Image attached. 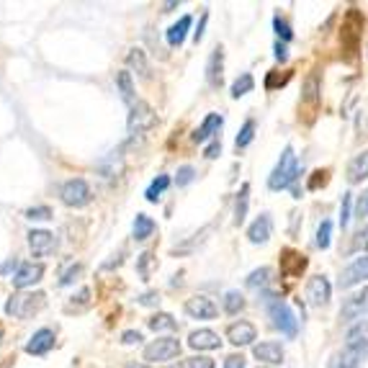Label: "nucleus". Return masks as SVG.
<instances>
[{"label": "nucleus", "mask_w": 368, "mask_h": 368, "mask_svg": "<svg viewBox=\"0 0 368 368\" xmlns=\"http://www.w3.org/2000/svg\"><path fill=\"white\" fill-rule=\"evenodd\" d=\"M263 306H265V312H268V317H270V324H273L281 335H286V338H297L299 319L294 317L291 306H288L279 294L263 291Z\"/></svg>", "instance_id": "1"}, {"label": "nucleus", "mask_w": 368, "mask_h": 368, "mask_svg": "<svg viewBox=\"0 0 368 368\" xmlns=\"http://www.w3.org/2000/svg\"><path fill=\"white\" fill-rule=\"evenodd\" d=\"M301 175V165H299V157L294 155V147H286L283 155H281L279 165L273 168L268 178V189L270 191H281V189H291L294 183Z\"/></svg>", "instance_id": "2"}, {"label": "nucleus", "mask_w": 368, "mask_h": 368, "mask_svg": "<svg viewBox=\"0 0 368 368\" xmlns=\"http://www.w3.org/2000/svg\"><path fill=\"white\" fill-rule=\"evenodd\" d=\"M157 124V114L147 100H137L134 106L129 108V119H126V132L129 137H142L144 132L155 129Z\"/></svg>", "instance_id": "3"}, {"label": "nucleus", "mask_w": 368, "mask_h": 368, "mask_svg": "<svg viewBox=\"0 0 368 368\" xmlns=\"http://www.w3.org/2000/svg\"><path fill=\"white\" fill-rule=\"evenodd\" d=\"M44 294L34 291V294H13L6 304V315L16 317V319H28L31 315H36L42 306H44Z\"/></svg>", "instance_id": "4"}, {"label": "nucleus", "mask_w": 368, "mask_h": 368, "mask_svg": "<svg viewBox=\"0 0 368 368\" xmlns=\"http://www.w3.org/2000/svg\"><path fill=\"white\" fill-rule=\"evenodd\" d=\"M60 198H62L64 207L82 209V207H88L90 204L93 191H90V186L82 178H70V180H64L62 183V189H60Z\"/></svg>", "instance_id": "5"}, {"label": "nucleus", "mask_w": 368, "mask_h": 368, "mask_svg": "<svg viewBox=\"0 0 368 368\" xmlns=\"http://www.w3.org/2000/svg\"><path fill=\"white\" fill-rule=\"evenodd\" d=\"M366 358H368V340L366 338H360V340H348V345H345L342 353L338 356L335 368H360Z\"/></svg>", "instance_id": "6"}, {"label": "nucleus", "mask_w": 368, "mask_h": 368, "mask_svg": "<svg viewBox=\"0 0 368 368\" xmlns=\"http://www.w3.org/2000/svg\"><path fill=\"white\" fill-rule=\"evenodd\" d=\"M180 353V342L175 338H157L144 348V360H173Z\"/></svg>", "instance_id": "7"}, {"label": "nucleus", "mask_w": 368, "mask_h": 368, "mask_svg": "<svg viewBox=\"0 0 368 368\" xmlns=\"http://www.w3.org/2000/svg\"><path fill=\"white\" fill-rule=\"evenodd\" d=\"M363 315H368V286L360 288L358 294L348 297L340 306L342 322H353V319H358V317H363Z\"/></svg>", "instance_id": "8"}, {"label": "nucleus", "mask_w": 368, "mask_h": 368, "mask_svg": "<svg viewBox=\"0 0 368 368\" xmlns=\"http://www.w3.org/2000/svg\"><path fill=\"white\" fill-rule=\"evenodd\" d=\"M333 297V283L327 281V276H312L306 283V299L312 306H324Z\"/></svg>", "instance_id": "9"}, {"label": "nucleus", "mask_w": 368, "mask_h": 368, "mask_svg": "<svg viewBox=\"0 0 368 368\" xmlns=\"http://www.w3.org/2000/svg\"><path fill=\"white\" fill-rule=\"evenodd\" d=\"M186 315L193 317V319H214L219 315V306L214 304V299L196 294V297H191L186 301Z\"/></svg>", "instance_id": "10"}, {"label": "nucleus", "mask_w": 368, "mask_h": 368, "mask_svg": "<svg viewBox=\"0 0 368 368\" xmlns=\"http://www.w3.org/2000/svg\"><path fill=\"white\" fill-rule=\"evenodd\" d=\"M28 247H31L36 258H46V255H52L57 250V237L52 232H46V229H31L28 232Z\"/></svg>", "instance_id": "11"}, {"label": "nucleus", "mask_w": 368, "mask_h": 368, "mask_svg": "<svg viewBox=\"0 0 368 368\" xmlns=\"http://www.w3.org/2000/svg\"><path fill=\"white\" fill-rule=\"evenodd\" d=\"M304 270H306V258L301 252L291 250V247H286V250L281 252V276L283 279H299Z\"/></svg>", "instance_id": "12"}, {"label": "nucleus", "mask_w": 368, "mask_h": 368, "mask_svg": "<svg viewBox=\"0 0 368 368\" xmlns=\"http://www.w3.org/2000/svg\"><path fill=\"white\" fill-rule=\"evenodd\" d=\"M255 338H258V330H255V324L252 322H245V319H240V322H234L227 327V340L232 342V345H237V348H245V345H252L255 342Z\"/></svg>", "instance_id": "13"}, {"label": "nucleus", "mask_w": 368, "mask_h": 368, "mask_svg": "<svg viewBox=\"0 0 368 368\" xmlns=\"http://www.w3.org/2000/svg\"><path fill=\"white\" fill-rule=\"evenodd\" d=\"M366 279H368V255H360V258H356L348 268L342 270L340 288H351V286H356V283H360V281H366Z\"/></svg>", "instance_id": "14"}, {"label": "nucleus", "mask_w": 368, "mask_h": 368, "mask_svg": "<svg viewBox=\"0 0 368 368\" xmlns=\"http://www.w3.org/2000/svg\"><path fill=\"white\" fill-rule=\"evenodd\" d=\"M44 276V265L42 263H21V268L16 270V276H13V286L16 288H28L39 283Z\"/></svg>", "instance_id": "15"}, {"label": "nucleus", "mask_w": 368, "mask_h": 368, "mask_svg": "<svg viewBox=\"0 0 368 368\" xmlns=\"http://www.w3.org/2000/svg\"><path fill=\"white\" fill-rule=\"evenodd\" d=\"M252 356L261 360V363H270V366H279V363H283V345L276 340H265L261 342V345H255L252 348Z\"/></svg>", "instance_id": "16"}, {"label": "nucleus", "mask_w": 368, "mask_h": 368, "mask_svg": "<svg viewBox=\"0 0 368 368\" xmlns=\"http://www.w3.org/2000/svg\"><path fill=\"white\" fill-rule=\"evenodd\" d=\"M270 234H273V219H270L268 211H263V214L250 225L247 237H250L252 245H265L270 240Z\"/></svg>", "instance_id": "17"}, {"label": "nucleus", "mask_w": 368, "mask_h": 368, "mask_svg": "<svg viewBox=\"0 0 368 368\" xmlns=\"http://www.w3.org/2000/svg\"><path fill=\"white\" fill-rule=\"evenodd\" d=\"M360 31H363V16H360L356 8H351L348 10V16H345V21H342V42H348V44L356 49V46H358Z\"/></svg>", "instance_id": "18"}, {"label": "nucleus", "mask_w": 368, "mask_h": 368, "mask_svg": "<svg viewBox=\"0 0 368 368\" xmlns=\"http://www.w3.org/2000/svg\"><path fill=\"white\" fill-rule=\"evenodd\" d=\"M222 80H225V52H222V46H216L207 62V82L211 88H219Z\"/></svg>", "instance_id": "19"}, {"label": "nucleus", "mask_w": 368, "mask_h": 368, "mask_svg": "<svg viewBox=\"0 0 368 368\" xmlns=\"http://www.w3.org/2000/svg\"><path fill=\"white\" fill-rule=\"evenodd\" d=\"M52 348H54V333L52 330H46V327L36 330V333L31 335V340L26 342L28 356H46Z\"/></svg>", "instance_id": "20"}, {"label": "nucleus", "mask_w": 368, "mask_h": 368, "mask_svg": "<svg viewBox=\"0 0 368 368\" xmlns=\"http://www.w3.org/2000/svg\"><path fill=\"white\" fill-rule=\"evenodd\" d=\"M121 170H124V150H121V147L114 150V152H108L106 157L98 162V173L103 178H119Z\"/></svg>", "instance_id": "21"}, {"label": "nucleus", "mask_w": 368, "mask_h": 368, "mask_svg": "<svg viewBox=\"0 0 368 368\" xmlns=\"http://www.w3.org/2000/svg\"><path fill=\"white\" fill-rule=\"evenodd\" d=\"M222 124H225V119L219 116V114H209L204 121H201V126H198L196 132L191 134V139L196 144L207 142V139H211L214 134H219V129H222Z\"/></svg>", "instance_id": "22"}, {"label": "nucleus", "mask_w": 368, "mask_h": 368, "mask_svg": "<svg viewBox=\"0 0 368 368\" xmlns=\"http://www.w3.org/2000/svg\"><path fill=\"white\" fill-rule=\"evenodd\" d=\"M189 345L193 351H216L222 340H219V335L211 333V330H193L189 335Z\"/></svg>", "instance_id": "23"}, {"label": "nucleus", "mask_w": 368, "mask_h": 368, "mask_svg": "<svg viewBox=\"0 0 368 368\" xmlns=\"http://www.w3.org/2000/svg\"><path fill=\"white\" fill-rule=\"evenodd\" d=\"M126 64H129V70H134L139 78H150V62H147V54H144V49H139V46H134V49H129V54H126Z\"/></svg>", "instance_id": "24"}, {"label": "nucleus", "mask_w": 368, "mask_h": 368, "mask_svg": "<svg viewBox=\"0 0 368 368\" xmlns=\"http://www.w3.org/2000/svg\"><path fill=\"white\" fill-rule=\"evenodd\" d=\"M366 178H368V150L356 155L351 160V165H348V180H351V183H360V180H366Z\"/></svg>", "instance_id": "25"}, {"label": "nucleus", "mask_w": 368, "mask_h": 368, "mask_svg": "<svg viewBox=\"0 0 368 368\" xmlns=\"http://www.w3.org/2000/svg\"><path fill=\"white\" fill-rule=\"evenodd\" d=\"M155 219H150L147 214H137L134 219V227H132V237H134L137 243H144L147 237H152L155 232Z\"/></svg>", "instance_id": "26"}, {"label": "nucleus", "mask_w": 368, "mask_h": 368, "mask_svg": "<svg viewBox=\"0 0 368 368\" xmlns=\"http://www.w3.org/2000/svg\"><path fill=\"white\" fill-rule=\"evenodd\" d=\"M191 28V16H180L178 24H173L170 28H168V44L170 46H180L183 42H186V34H189Z\"/></svg>", "instance_id": "27"}, {"label": "nucleus", "mask_w": 368, "mask_h": 368, "mask_svg": "<svg viewBox=\"0 0 368 368\" xmlns=\"http://www.w3.org/2000/svg\"><path fill=\"white\" fill-rule=\"evenodd\" d=\"M247 204H250V186L243 183V189L237 191V198H234V225L240 227L247 216Z\"/></svg>", "instance_id": "28"}, {"label": "nucleus", "mask_w": 368, "mask_h": 368, "mask_svg": "<svg viewBox=\"0 0 368 368\" xmlns=\"http://www.w3.org/2000/svg\"><path fill=\"white\" fill-rule=\"evenodd\" d=\"M116 88H119V93H121V98L134 106V82H132V72L129 70L116 72Z\"/></svg>", "instance_id": "29"}, {"label": "nucleus", "mask_w": 368, "mask_h": 368, "mask_svg": "<svg viewBox=\"0 0 368 368\" xmlns=\"http://www.w3.org/2000/svg\"><path fill=\"white\" fill-rule=\"evenodd\" d=\"M168 186H170V178H168V175H157V178L150 183V189L144 191V198H147L150 204H157L162 193L168 191Z\"/></svg>", "instance_id": "30"}, {"label": "nucleus", "mask_w": 368, "mask_h": 368, "mask_svg": "<svg viewBox=\"0 0 368 368\" xmlns=\"http://www.w3.org/2000/svg\"><path fill=\"white\" fill-rule=\"evenodd\" d=\"M270 281H273V270L263 265V268L252 270L250 276H247V286H250V288H263V291H265Z\"/></svg>", "instance_id": "31"}, {"label": "nucleus", "mask_w": 368, "mask_h": 368, "mask_svg": "<svg viewBox=\"0 0 368 368\" xmlns=\"http://www.w3.org/2000/svg\"><path fill=\"white\" fill-rule=\"evenodd\" d=\"M222 304H225L227 315L234 317V315H240V312L245 309V297L240 294V291H227L225 301H222Z\"/></svg>", "instance_id": "32"}, {"label": "nucleus", "mask_w": 368, "mask_h": 368, "mask_svg": "<svg viewBox=\"0 0 368 368\" xmlns=\"http://www.w3.org/2000/svg\"><path fill=\"white\" fill-rule=\"evenodd\" d=\"M252 88H255V78H252L250 72H243V75L232 82V98H243V96H247Z\"/></svg>", "instance_id": "33"}, {"label": "nucleus", "mask_w": 368, "mask_h": 368, "mask_svg": "<svg viewBox=\"0 0 368 368\" xmlns=\"http://www.w3.org/2000/svg\"><path fill=\"white\" fill-rule=\"evenodd\" d=\"M147 324H150V330H155V333H162V330H175V327H178V322H175L170 315H165V312L152 315L150 319H147Z\"/></svg>", "instance_id": "34"}, {"label": "nucleus", "mask_w": 368, "mask_h": 368, "mask_svg": "<svg viewBox=\"0 0 368 368\" xmlns=\"http://www.w3.org/2000/svg\"><path fill=\"white\" fill-rule=\"evenodd\" d=\"M252 139H255V119H247L243 124V129H240L237 139H234V147H237V150H245Z\"/></svg>", "instance_id": "35"}, {"label": "nucleus", "mask_w": 368, "mask_h": 368, "mask_svg": "<svg viewBox=\"0 0 368 368\" xmlns=\"http://www.w3.org/2000/svg\"><path fill=\"white\" fill-rule=\"evenodd\" d=\"M301 98H304L306 103H317V100H319V75H317V72H312V75L306 78L304 96H301Z\"/></svg>", "instance_id": "36"}, {"label": "nucleus", "mask_w": 368, "mask_h": 368, "mask_svg": "<svg viewBox=\"0 0 368 368\" xmlns=\"http://www.w3.org/2000/svg\"><path fill=\"white\" fill-rule=\"evenodd\" d=\"M330 240H333V222H327V219H324L322 225L317 227L315 245L319 247V250H327V247H330Z\"/></svg>", "instance_id": "37"}, {"label": "nucleus", "mask_w": 368, "mask_h": 368, "mask_svg": "<svg viewBox=\"0 0 368 368\" xmlns=\"http://www.w3.org/2000/svg\"><path fill=\"white\" fill-rule=\"evenodd\" d=\"M351 209H353V193H342L340 201V227L345 229L348 222H351Z\"/></svg>", "instance_id": "38"}, {"label": "nucleus", "mask_w": 368, "mask_h": 368, "mask_svg": "<svg viewBox=\"0 0 368 368\" xmlns=\"http://www.w3.org/2000/svg\"><path fill=\"white\" fill-rule=\"evenodd\" d=\"M360 250H368V225L363 229L353 234V243H351V252H360Z\"/></svg>", "instance_id": "39"}, {"label": "nucleus", "mask_w": 368, "mask_h": 368, "mask_svg": "<svg viewBox=\"0 0 368 368\" xmlns=\"http://www.w3.org/2000/svg\"><path fill=\"white\" fill-rule=\"evenodd\" d=\"M26 219H31V222H49V219H52V209L49 207L26 209Z\"/></svg>", "instance_id": "40"}, {"label": "nucleus", "mask_w": 368, "mask_h": 368, "mask_svg": "<svg viewBox=\"0 0 368 368\" xmlns=\"http://www.w3.org/2000/svg\"><path fill=\"white\" fill-rule=\"evenodd\" d=\"M273 28H276V34H279V39H283V42H291L294 39V31L288 28V24L283 21L281 16L273 18Z\"/></svg>", "instance_id": "41"}, {"label": "nucleus", "mask_w": 368, "mask_h": 368, "mask_svg": "<svg viewBox=\"0 0 368 368\" xmlns=\"http://www.w3.org/2000/svg\"><path fill=\"white\" fill-rule=\"evenodd\" d=\"M150 263H152V252H142L139 261H137V270H139V276L144 281L150 279Z\"/></svg>", "instance_id": "42"}, {"label": "nucleus", "mask_w": 368, "mask_h": 368, "mask_svg": "<svg viewBox=\"0 0 368 368\" xmlns=\"http://www.w3.org/2000/svg\"><path fill=\"white\" fill-rule=\"evenodd\" d=\"M193 178H196V170H193L191 165H183V168H178V178H175V183H178V186H189Z\"/></svg>", "instance_id": "43"}, {"label": "nucleus", "mask_w": 368, "mask_h": 368, "mask_svg": "<svg viewBox=\"0 0 368 368\" xmlns=\"http://www.w3.org/2000/svg\"><path fill=\"white\" fill-rule=\"evenodd\" d=\"M189 368H216L214 358H209V356H193V358H189V363H186Z\"/></svg>", "instance_id": "44"}, {"label": "nucleus", "mask_w": 368, "mask_h": 368, "mask_svg": "<svg viewBox=\"0 0 368 368\" xmlns=\"http://www.w3.org/2000/svg\"><path fill=\"white\" fill-rule=\"evenodd\" d=\"M356 216H358V219H366L368 216V189L363 191L358 196V201H356Z\"/></svg>", "instance_id": "45"}, {"label": "nucleus", "mask_w": 368, "mask_h": 368, "mask_svg": "<svg viewBox=\"0 0 368 368\" xmlns=\"http://www.w3.org/2000/svg\"><path fill=\"white\" fill-rule=\"evenodd\" d=\"M209 232H211V227H204V229H201V232L196 234L198 243H201V240H204V234H209ZM193 247H196V240H193V243H186V245H183V247H175V250H173V252H175V255H178V252H191V250H193Z\"/></svg>", "instance_id": "46"}, {"label": "nucleus", "mask_w": 368, "mask_h": 368, "mask_svg": "<svg viewBox=\"0 0 368 368\" xmlns=\"http://www.w3.org/2000/svg\"><path fill=\"white\" fill-rule=\"evenodd\" d=\"M121 342H124V345H139V342H142V333H139V330H126V333L121 335Z\"/></svg>", "instance_id": "47"}, {"label": "nucleus", "mask_w": 368, "mask_h": 368, "mask_svg": "<svg viewBox=\"0 0 368 368\" xmlns=\"http://www.w3.org/2000/svg\"><path fill=\"white\" fill-rule=\"evenodd\" d=\"M315 178L309 180V191H317L319 186H324L327 183V170H317V173H312Z\"/></svg>", "instance_id": "48"}, {"label": "nucleus", "mask_w": 368, "mask_h": 368, "mask_svg": "<svg viewBox=\"0 0 368 368\" xmlns=\"http://www.w3.org/2000/svg\"><path fill=\"white\" fill-rule=\"evenodd\" d=\"M219 152H222V142H219V139H214V142H211L207 150H204V157H207V160H214V157H219Z\"/></svg>", "instance_id": "49"}, {"label": "nucleus", "mask_w": 368, "mask_h": 368, "mask_svg": "<svg viewBox=\"0 0 368 368\" xmlns=\"http://www.w3.org/2000/svg\"><path fill=\"white\" fill-rule=\"evenodd\" d=\"M80 270H82V265H72L70 270H64V273H62V279H60V283H62V286H67V283H72V281H75V276H78Z\"/></svg>", "instance_id": "50"}, {"label": "nucleus", "mask_w": 368, "mask_h": 368, "mask_svg": "<svg viewBox=\"0 0 368 368\" xmlns=\"http://www.w3.org/2000/svg\"><path fill=\"white\" fill-rule=\"evenodd\" d=\"M157 301H160V294H157V291H147V294L139 297V304L142 306H155Z\"/></svg>", "instance_id": "51"}, {"label": "nucleus", "mask_w": 368, "mask_h": 368, "mask_svg": "<svg viewBox=\"0 0 368 368\" xmlns=\"http://www.w3.org/2000/svg\"><path fill=\"white\" fill-rule=\"evenodd\" d=\"M225 368H245V358L243 356H227Z\"/></svg>", "instance_id": "52"}, {"label": "nucleus", "mask_w": 368, "mask_h": 368, "mask_svg": "<svg viewBox=\"0 0 368 368\" xmlns=\"http://www.w3.org/2000/svg\"><path fill=\"white\" fill-rule=\"evenodd\" d=\"M207 21H209V13H204V16H201V21H198V28L196 31H193V42H201V39H204V26H207Z\"/></svg>", "instance_id": "53"}, {"label": "nucleus", "mask_w": 368, "mask_h": 368, "mask_svg": "<svg viewBox=\"0 0 368 368\" xmlns=\"http://www.w3.org/2000/svg\"><path fill=\"white\" fill-rule=\"evenodd\" d=\"M273 49H276V60H279V62H286V60H288V49H286V44H281V42H276V46H273Z\"/></svg>", "instance_id": "54"}, {"label": "nucleus", "mask_w": 368, "mask_h": 368, "mask_svg": "<svg viewBox=\"0 0 368 368\" xmlns=\"http://www.w3.org/2000/svg\"><path fill=\"white\" fill-rule=\"evenodd\" d=\"M13 268L18 270V268H21V263H18V261H8L6 265H0V273H10Z\"/></svg>", "instance_id": "55"}, {"label": "nucleus", "mask_w": 368, "mask_h": 368, "mask_svg": "<svg viewBox=\"0 0 368 368\" xmlns=\"http://www.w3.org/2000/svg\"><path fill=\"white\" fill-rule=\"evenodd\" d=\"M162 8H165V10H162V13H170L173 8H178V0H173V3H165Z\"/></svg>", "instance_id": "56"}, {"label": "nucleus", "mask_w": 368, "mask_h": 368, "mask_svg": "<svg viewBox=\"0 0 368 368\" xmlns=\"http://www.w3.org/2000/svg\"><path fill=\"white\" fill-rule=\"evenodd\" d=\"M126 368H152V366H147V363H129Z\"/></svg>", "instance_id": "57"}, {"label": "nucleus", "mask_w": 368, "mask_h": 368, "mask_svg": "<svg viewBox=\"0 0 368 368\" xmlns=\"http://www.w3.org/2000/svg\"><path fill=\"white\" fill-rule=\"evenodd\" d=\"M168 368H189V366H186V363H170Z\"/></svg>", "instance_id": "58"}, {"label": "nucleus", "mask_w": 368, "mask_h": 368, "mask_svg": "<svg viewBox=\"0 0 368 368\" xmlns=\"http://www.w3.org/2000/svg\"><path fill=\"white\" fill-rule=\"evenodd\" d=\"M0 342H3V330H0Z\"/></svg>", "instance_id": "59"}, {"label": "nucleus", "mask_w": 368, "mask_h": 368, "mask_svg": "<svg viewBox=\"0 0 368 368\" xmlns=\"http://www.w3.org/2000/svg\"><path fill=\"white\" fill-rule=\"evenodd\" d=\"M261 368H265V366H261Z\"/></svg>", "instance_id": "60"}]
</instances>
